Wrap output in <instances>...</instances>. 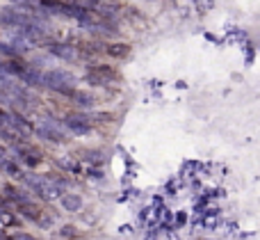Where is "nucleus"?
<instances>
[{
    "instance_id": "39448f33",
    "label": "nucleus",
    "mask_w": 260,
    "mask_h": 240,
    "mask_svg": "<svg viewBox=\"0 0 260 240\" xmlns=\"http://www.w3.org/2000/svg\"><path fill=\"white\" fill-rule=\"evenodd\" d=\"M105 53L110 55V57H117V59H126L128 55H130V46L128 44H108L105 46Z\"/></svg>"
},
{
    "instance_id": "6e6552de",
    "label": "nucleus",
    "mask_w": 260,
    "mask_h": 240,
    "mask_svg": "<svg viewBox=\"0 0 260 240\" xmlns=\"http://www.w3.org/2000/svg\"><path fill=\"white\" fill-rule=\"evenodd\" d=\"M203 5H212V0H203Z\"/></svg>"
},
{
    "instance_id": "20e7f679",
    "label": "nucleus",
    "mask_w": 260,
    "mask_h": 240,
    "mask_svg": "<svg viewBox=\"0 0 260 240\" xmlns=\"http://www.w3.org/2000/svg\"><path fill=\"white\" fill-rule=\"evenodd\" d=\"M37 133H39L41 137H46V140H53V142H62V140H64L62 131H59L55 124H50V122H46V124H41V126H37Z\"/></svg>"
},
{
    "instance_id": "7ed1b4c3",
    "label": "nucleus",
    "mask_w": 260,
    "mask_h": 240,
    "mask_svg": "<svg viewBox=\"0 0 260 240\" xmlns=\"http://www.w3.org/2000/svg\"><path fill=\"white\" fill-rule=\"evenodd\" d=\"M48 50H50L53 55H57V57L67 59V62H71V59H76V57H78V50L73 48L71 44H50V46H48Z\"/></svg>"
},
{
    "instance_id": "423d86ee",
    "label": "nucleus",
    "mask_w": 260,
    "mask_h": 240,
    "mask_svg": "<svg viewBox=\"0 0 260 240\" xmlns=\"http://www.w3.org/2000/svg\"><path fill=\"white\" fill-rule=\"evenodd\" d=\"M71 99L76 101L78 105H82V108H91V105H94V96L87 94V92H78V89H73Z\"/></svg>"
},
{
    "instance_id": "f257e3e1",
    "label": "nucleus",
    "mask_w": 260,
    "mask_h": 240,
    "mask_svg": "<svg viewBox=\"0 0 260 240\" xmlns=\"http://www.w3.org/2000/svg\"><path fill=\"white\" fill-rule=\"evenodd\" d=\"M112 80H119V73L108 64H96L87 71V82H91V85H108Z\"/></svg>"
},
{
    "instance_id": "0eeeda50",
    "label": "nucleus",
    "mask_w": 260,
    "mask_h": 240,
    "mask_svg": "<svg viewBox=\"0 0 260 240\" xmlns=\"http://www.w3.org/2000/svg\"><path fill=\"white\" fill-rule=\"evenodd\" d=\"M62 204H64V208L67 211H80L82 208V199L78 195H64Z\"/></svg>"
},
{
    "instance_id": "f03ea898",
    "label": "nucleus",
    "mask_w": 260,
    "mask_h": 240,
    "mask_svg": "<svg viewBox=\"0 0 260 240\" xmlns=\"http://www.w3.org/2000/svg\"><path fill=\"white\" fill-rule=\"evenodd\" d=\"M64 126L73 133V135H87L91 131V122L85 114H67L64 119Z\"/></svg>"
}]
</instances>
